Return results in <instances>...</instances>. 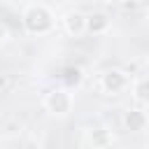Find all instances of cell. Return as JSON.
Here are the masks:
<instances>
[{
	"mask_svg": "<svg viewBox=\"0 0 149 149\" xmlns=\"http://www.w3.org/2000/svg\"><path fill=\"white\" fill-rule=\"evenodd\" d=\"M21 26H23V30L28 35L42 37V35H49L54 30L56 19H54V12L44 2H30L21 12Z\"/></svg>",
	"mask_w": 149,
	"mask_h": 149,
	"instance_id": "cell-1",
	"label": "cell"
},
{
	"mask_svg": "<svg viewBox=\"0 0 149 149\" xmlns=\"http://www.w3.org/2000/svg\"><path fill=\"white\" fill-rule=\"evenodd\" d=\"M42 107L51 116H68L72 112V107H74V93L70 88H65V86H56V88L44 93Z\"/></svg>",
	"mask_w": 149,
	"mask_h": 149,
	"instance_id": "cell-2",
	"label": "cell"
},
{
	"mask_svg": "<svg viewBox=\"0 0 149 149\" xmlns=\"http://www.w3.org/2000/svg\"><path fill=\"white\" fill-rule=\"evenodd\" d=\"M130 86V77L121 68H109L100 74V91L105 95H121Z\"/></svg>",
	"mask_w": 149,
	"mask_h": 149,
	"instance_id": "cell-3",
	"label": "cell"
},
{
	"mask_svg": "<svg viewBox=\"0 0 149 149\" xmlns=\"http://www.w3.org/2000/svg\"><path fill=\"white\" fill-rule=\"evenodd\" d=\"M121 123L128 133H144L149 126V114L142 107H128L121 116Z\"/></svg>",
	"mask_w": 149,
	"mask_h": 149,
	"instance_id": "cell-4",
	"label": "cell"
},
{
	"mask_svg": "<svg viewBox=\"0 0 149 149\" xmlns=\"http://www.w3.org/2000/svg\"><path fill=\"white\" fill-rule=\"evenodd\" d=\"M112 30V16L107 12H91L86 14V35H93V37H100V35H107Z\"/></svg>",
	"mask_w": 149,
	"mask_h": 149,
	"instance_id": "cell-5",
	"label": "cell"
},
{
	"mask_svg": "<svg viewBox=\"0 0 149 149\" xmlns=\"http://www.w3.org/2000/svg\"><path fill=\"white\" fill-rule=\"evenodd\" d=\"M63 30L70 37H81L86 35V14L79 9H70L63 14Z\"/></svg>",
	"mask_w": 149,
	"mask_h": 149,
	"instance_id": "cell-6",
	"label": "cell"
},
{
	"mask_svg": "<svg viewBox=\"0 0 149 149\" xmlns=\"http://www.w3.org/2000/svg\"><path fill=\"white\" fill-rule=\"evenodd\" d=\"M61 81H63V86L65 88H77V86H81V81H84V72H81V68L79 65H68V68H63V72H61Z\"/></svg>",
	"mask_w": 149,
	"mask_h": 149,
	"instance_id": "cell-7",
	"label": "cell"
},
{
	"mask_svg": "<svg viewBox=\"0 0 149 149\" xmlns=\"http://www.w3.org/2000/svg\"><path fill=\"white\" fill-rule=\"evenodd\" d=\"M133 98L140 107H149V77H137L133 81Z\"/></svg>",
	"mask_w": 149,
	"mask_h": 149,
	"instance_id": "cell-8",
	"label": "cell"
},
{
	"mask_svg": "<svg viewBox=\"0 0 149 149\" xmlns=\"http://www.w3.org/2000/svg\"><path fill=\"white\" fill-rule=\"evenodd\" d=\"M91 142H93V147H109L112 144V135L105 128H95L91 133Z\"/></svg>",
	"mask_w": 149,
	"mask_h": 149,
	"instance_id": "cell-9",
	"label": "cell"
},
{
	"mask_svg": "<svg viewBox=\"0 0 149 149\" xmlns=\"http://www.w3.org/2000/svg\"><path fill=\"white\" fill-rule=\"evenodd\" d=\"M7 37H9V28H7V26H5L2 21H0V47H2L5 42H7Z\"/></svg>",
	"mask_w": 149,
	"mask_h": 149,
	"instance_id": "cell-10",
	"label": "cell"
},
{
	"mask_svg": "<svg viewBox=\"0 0 149 149\" xmlns=\"http://www.w3.org/2000/svg\"><path fill=\"white\" fill-rule=\"evenodd\" d=\"M147 19H149V9H147Z\"/></svg>",
	"mask_w": 149,
	"mask_h": 149,
	"instance_id": "cell-11",
	"label": "cell"
},
{
	"mask_svg": "<svg viewBox=\"0 0 149 149\" xmlns=\"http://www.w3.org/2000/svg\"><path fill=\"white\" fill-rule=\"evenodd\" d=\"M147 133H149V126H147Z\"/></svg>",
	"mask_w": 149,
	"mask_h": 149,
	"instance_id": "cell-12",
	"label": "cell"
},
{
	"mask_svg": "<svg viewBox=\"0 0 149 149\" xmlns=\"http://www.w3.org/2000/svg\"><path fill=\"white\" fill-rule=\"evenodd\" d=\"M35 2H40V0H35Z\"/></svg>",
	"mask_w": 149,
	"mask_h": 149,
	"instance_id": "cell-13",
	"label": "cell"
},
{
	"mask_svg": "<svg viewBox=\"0 0 149 149\" xmlns=\"http://www.w3.org/2000/svg\"><path fill=\"white\" fill-rule=\"evenodd\" d=\"M147 77H149V74H147Z\"/></svg>",
	"mask_w": 149,
	"mask_h": 149,
	"instance_id": "cell-14",
	"label": "cell"
}]
</instances>
